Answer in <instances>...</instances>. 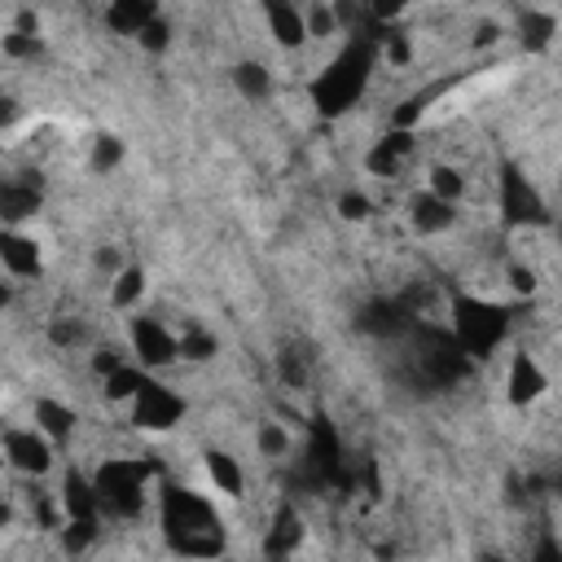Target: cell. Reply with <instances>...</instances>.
Listing matches in <instances>:
<instances>
[{
	"instance_id": "1",
	"label": "cell",
	"mask_w": 562,
	"mask_h": 562,
	"mask_svg": "<svg viewBox=\"0 0 562 562\" xmlns=\"http://www.w3.org/2000/svg\"><path fill=\"white\" fill-rule=\"evenodd\" d=\"M158 518L167 527V540L184 558H215L224 549V518H220V509L206 496L189 492V487H167L162 505H158Z\"/></svg>"
},
{
	"instance_id": "2",
	"label": "cell",
	"mask_w": 562,
	"mask_h": 562,
	"mask_svg": "<svg viewBox=\"0 0 562 562\" xmlns=\"http://www.w3.org/2000/svg\"><path fill=\"white\" fill-rule=\"evenodd\" d=\"M92 492H97V509H101V522L114 518V522H127L145 509V461L136 457H105L92 474Z\"/></svg>"
},
{
	"instance_id": "3",
	"label": "cell",
	"mask_w": 562,
	"mask_h": 562,
	"mask_svg": "<svg viewBox=\"0 0 562 562\" xmlns=\"http://www.w3.org/2000/svg\"><path fill=\"white\" fill-rule=\"evenodd\" d=\"M452 329H457V347L470 356H487L492 347H501L505 329H509V307L483 299V294H465L452 303Z\"/></svg>"
},
{
	"instance_id": "4",
	"label": "cell",
	"mask_w": 562,
	"mask_h": 562,
	"mask_svg": "<svg viewBox=\"0 0 562 562\" xmlns=\"http://www.w3.org/2000/svg\"><path fill=\"white\" fill-rule=\"evenodd\" d=\"M364 79H369V48L364 44H351L338 61L325 66V75L312 83V97H316V105L325 114H342V110H351L360 101Z\"/></svg>"
},
{
	"instance_id": "5",
	"label": "cell",
	"mask_w": 562,
	"mask_h": 562,
	"mask_svg": "<svg viewBox=\"0 0 562 562\" xmlns=\"http://www.w3.org/2000/svg\"><path fill=\"white\" fill-rule=\"evenodd\" d=\"M127 413H132V422H136L140 430H171V426L184 417V400H180V391H171L167 382L145 378V382L136 386V395L127 400Z\"/></svg>"
},
{
	"instance_id": "6",
	"label": "cell",
	"mask_w": 562,
	"mask_h": 562,
	"mask_svg": "<svg viewBox=\"0 0 562 562\" xmlns=\"http://www.w3.org/2000/svg\"><path fill=\"white\" fill-rule=\"evenodd\" d=\"M496 189H501L496 206H501V215H505L509 224L531 228V224H544V220H549V215H544V202H540V193H536V184H531V176H522L518 167H501Z\"/></svg>"
},
{
	"instance_id": "7",
	"label": "cell",
	"mask_w": 562,
	"mask_h": 562,
	"mask_svg": "<svg viewBox=\"0 0 562 562\" xmlns=\"http://www.w3.org/2000/svg\"><path fill=\"white\" fill-rule=\"evenodd\" d=\"M127 342L140 369H167L176 364V329L158 316H127Z\"/></svg>"
},
{
	"instance_id": "8",
	"label": "cell",
	"mask_w": 562,
	"mask_h": 562,
	"mask_svg": "<svg viewBox=\"0 0 562 562\" xmlns=\"http://www.w3.org/2000/svg\"><path fill=\"white\" fill-rule=\"evenodd\" d=\"M0 448H4V461L26 479H44L53 470V443L35 426H9L0 435Z\"/></svg>"
},
{
	"instance_id": "9",
	"label": "cell",
	"mask_w": 562,
	"mask_h": 562,
	"mask_svg": "<svg viewBox=\"0 0 562 562\" xmlns=\"http://www.w3.org/2000/svg\"><path fill=\"white\" fill-rule=\"evenodd\" d=\"M44 206V180L40 171H13L0 176V220L4 228H22L26 220H35Z\"/></svg>"
},
{
	"instance_id": "10",
	"label": "cell",
	"mask_w": 562,
	"mask_h": 562,
	"mask_svg": "<svg viewBox=\"0 0 562 562\" xmlns=\"http://www.w3.org/2000/svg\"><path fill=\"white\" fill-rule=\"evenodd\" d=\"M0 272L9 281H40L44 246L26 228H0Z\"/></svg>"
},
{
	"instance_id": "11",
	"label": "cell",
	"mask_w": 562,
	"mask_h": 562,
	"mask_svg": "<svg viewBox=\"0 0 562 562\" xmlns=\"http://www.w3.org/2000/svg\"><path fill=\"white\" fill-rule=\"evenodd\" d=\"M408 211H404V220H408V228L413 233H422V237H443V233H452L457 228V206H448V202H439L435 193H426V189H417V193H408V202H404Z\"/></svg>"
},
{
	"instance_id": "12",
	"label": "cell",
	"mask_w": 562,
	"mask_h": 562,
	"mask_svg": "<svg viewBox=\"0 0 562 562\" xmlns=\"http://www.w3.org/2000/svg\"><path fill=\"white\" fill-rule=\"evenodd\" d=\"M544 391H549V373L540 369V360H536L531 351H514V356H509V378H505L509 404L527 408V404H536Z\"/></svg>"
},
{
	"instance_id": "13",
	"label": "cell",
	"mask_w": 562,
	"mask_h": 562,
	"mask_svg": "<svg viewBox=\"0 0 562 562\" xmlns=\"http://www.w3.org/2000/svg\"><path fill=\"white\" fill-rule=\"evenodd\" d=\"M303 536H307V527H303L299 509H294V505H277V514H272V522H268V531H263V553H268V562L290 558V553L303 544Z\"/></svg>"
},
{
	"instance_id": "14",
	"label": "cell",
	"mask_w": 562,
	"mask_h": 562,
	"mask_svg": "<svg viewBox=\"0 0 562 562\" xmlns=\"http://www.w3.org/2000/svg\"><path fill=\"white\" fill-rule=\"evenodd\" d=\"M57 505H61V518H66V522L101 518V509H97V492H92V479H88L83 470H66V474H61Z\"/></svg>"
},
{
	"instance_id": "15",
	"label": "cell",
	"mask_w": 562,
	"mask_h": 562,
	"mask_svg": "<svg viewBox=\"0 0 562 562\" xmlns=\"http://www.w3.org/2000/svg\"><path fill=\"white\" fill-rule=\"evenodd\" d=\"M154 18H158V4H154V0H114V4L101 9L105 31H114V35H132V40H136Z\"/></svg>"
},
{
	"instance_id": "16",
	"label": "cell",
	"mask_w": 562,
	"mask_h": 562,
	"mask_svg": "<svg viewBox=\"0 0 562 562\" xmlns=\"http://www.w3.org/2000/svg\"><path fill=\"white\" fill-rule=\"evenodd\" d=\"M31 417H35V430H40L53 448H57V443H70V435H75V426H79L75 408H70V404H61V400H48V395H40V400H35Z\"/></svg>"
},
{
	"instance_id": "17",
	"label": "cell",
	"mask_w": 562,
	"mask_h": 562,
	"mask_svg": "<svg viewBox=\"0 0 562 562\" xmlns=\"http://www.w3.org/2000/svg\"><path fill=\"white\" fill-rule=\"evenodd\" d=\"M263 22H268V35H272L285 53H294V48L307 44L303 9H294V4H263Z\"/></svg>"
},
{
	"instance_id": "18",
	"label": "cell",
	"mask_w": 562,
	"mask_h": 562,
	"mask_svg": "<svg viewBox=\"0 0 562 562\" xmlns=\"http://www.w3.org/2000/svg\"><path fill=\"white\" fill-rule=\"evenodd\" d=\"M202 465H206V479H211L215 492H224V496H241L246 492V470H241V461L233 452L206 448L202 452Z\"/></svg>"
},
{
	"instance_id": "19",
	"label": "cell",
	"mask_w": 562,
	"mask_h": 562,
	"mask_svg": "<svg viewBox=\"0 0 562 562\" xmlns=\"http://www.w3.org/2000/svg\"><path fill=\"white\" fill-rule=\"evenodd\" d=\"M105 299H110L114 312H132V307L145 299V268H136V263L119 268V272L105 281Z\"/></svg>"
},
{
	"instance_id": "20",
	"label": "cell",
	"mask_w": 562,
	"mask_h": 562,
	"mask_svg": "<svg viewBox=\"0 0 562 562\" xmlns=\"http://www.w3.org/2000/svg\"><path fill=\"white\" fill-rule=\"evenodd\" d=\"M312 351L307 347H299V342H285L281 351H277V378H281V386L285 391H307V382H312Z\"/></svg>"
},
{
	"instance_id": "21",
	"label": "cell",
	"mask_w": 562,
	"mask_h": 562,
	"mask_svg": "<svg viewBox=\"0 0 562 562\" xmlns=\"http://www.w3.org/2000/svg\"><path fill=\"white\" fill-rule=\"evenodd\" d=\"M465 189H470V176H465L457 162H435L430 176H426V193H435V198L448 202V206H457V202L465 198Z\"/></svg>"
},
{
	"instance_id": "22",
	"label": "cell",
	"mask_w": 562,
	"mask_h": 562,
	"mask_svg": "<svg viewBox=\"0 0 562 562\" xmlns=\"http://www.w3.org/2000/svg\"><path fill=\"white\" fill-rule=\"evenodd\" d=\"M233 83H237V92L250 97V101L272 97V70H268L263 61H237V66H233Z\"/></svg>"
},
{
	"instance_id": "23",
	"label": "cell",
	"mask_w": 562,
	"mask_h": 562,
	"mask_svg": "<svg viewBox=\"0 0 562 562\" xmlns=\"http://www.w3.org/2000/svg\"><path fill=\"white\" fill-rule=\"evenodd\" d=\"M48 342L61 347V351L88 347V342H92V325H88L83 316H53V321H48Z\"/></svg>"
},
{
	"instance_id": "24",
	"label": "cell",
	"mask_w": 562,
	"mask_h": 562,
	"mask_svg": "<svg viewBox=\"0 0 562 562\" xmlns=\"http://www.w3.org/2000/svg\"><path fill=\"white\" fill-rule=\"evenodd\" d=\"M211 356H215V334H211V329H198V325L176 329V360L202 364V360H211Z\"/></svg>"
},
{
	"instance_id": "25",
	"label": "cell",
	"mask_w": 562,
	"mask_h": 562,
	"mask_svg": "<svg viewBox=\"0 0 562 562\" xmlns=\"http://www.w3.org/2000/svg\"><path fill=\"white\" fill-rule=\"evenodd\" d=\"M61 549L66 553H88L97 540H101V518H88V522H61Z\"/></svg>"
},
{
	"instance_id": "26",
	"label": "cell",
	"mask_w": 562,
	"mask_h": 562,
	"mask_svg": "<svg viewBox=\"0 0 562 562\" xmlns=\"http://www.w3.org/2000/svg\"><path fill=\"white\" fill-rule=\"evenodd\" d=\"M255 448H259V457L281 461V457L290 452V430H285L281 422H259V430H255Z\"/></svg>"
},
{
	"instance_id": "27",
	"label": "cell",
	"mask_w": 562,
	"mask_h": 562,
	"mask_svg": "<svg viewBox=\"0 0 562 562\" xmlns=\"http://www.w3.org/2000/svg\"><path fill=\"white\" fill-rule=\"evenodd\" d=\"M303 31H307V40H334V35H338V13H334V4H312V9H303Z\"/></svg>"
},
{
	"instance_id": "28",
	"label": "cell",
	"mask_w": 562,
	"mask_h": 562,
	"mask_svg": "<svg viewBox=\"0 0 562 562\" xmlns=\"http://www.w3.org/2000/svg\"><path fill=\"white\" fill-rule=\"evenodd\" d=\"M0 53L9 61H35L44 53V40L40 35H18V31H0Z\"/></svg>"
},
{
	"instance_id": "29",
	"label": "cell",
	"mask_w": 562,
	"mask_h": 562,
	"mask_svg": "<svg viewBox=\"0 0 562 562\" xmlns=\"http://www.w3.org/2000/svg\"><path fill=\"white\" fill-rule=\"evenodd\" d=\"M136 40H140V48H145V53H167V48H171V40H176V26H171V18L158 9V18H154Z\"/></svg>"
},
{
	"instance_id": "30",
	"label": "cell",
	"mask_w": 562,
	"mask_h": 562,
	"mask_svg": "<svg viewBox=\"0 0 562 562\" xmlns=\"http://www.w3.org/2000/svg\"><path fill=\"white\" fill-rule=\"evenodd\" d=\"M123 162V140L119 136H97L92 140V158H88V167L97 171V176H105V171H114Z\"/></svg>"
},
{
	"instance_id": "31",
	"label": "cell",
	"mask_w": 562,
	"mask_h": 562,
	"mask_svg": "<svg viewBox=\"0 0 562 562\" xmlns=\"http://www.w3.org/2000/svg\"><path fill=\"white\" fill-rule=\"evenodd\" d=\"M373 202L360 193V189H347V193H338V215L342 220H351V224H364V220H373Z\"/></svg>"
},
{
	"instance_id": "32",
	"label": "cell",
	"mask_w": 562,
	"mask_h": 562,
	"mask_svg": "<svg viewBox=\"0 0 562 562\" xmlns=\"http://www.w3.org/2000/svg\"><path fill=\"white\" fill-rule=\"evenodd\" d=\"M505 277H509V290H514V294H522V299H531V294H536V285H540L531 263H509V268H505Z\"/></svg>"
},
{
	"instance_id": "33",
	"label": "cell",
	"mask_w": 562,
	"mask_h": 562,
	"mask_svg": "<svg viewBox=\"0 0 562 562\" xmlns=\"http://www.w3.org/2000/svg\"><path fill=\"white\" fill-rule=\"evenodd\" d=\"M18 518V509H13V501H9V492H0V527H9Z\"/></svg>"
},
{
	"instance_id": "34",
	"label": "cell",
	"mask_w": 562,
	"mask_h": 562,
	"mask_svg": "<svg viewBox=\"0 0 562 562\" xmlns=\"http://www.w3.org/2000/svg\"><path fill=\"white\" fill-rule=\"evenodd\" d=\"M9 307H13V281L0 277V312H9Z\"/></svg>"
},
{
	"instance_id": "35",
	"label": "cell",
	"mask_w": 562,
	"mask_h": 562,
	"mask_svg": "<svg viewBox=\"0 0 562 562\" xmlns=\"http://www.w3.org/2000/svg\"><path fill=\"white\" fill-rule=\"evenodd\" d=\"M483 562H509V558H501V553H487V558H483Z\"/></svg>"
}]
</instances>
